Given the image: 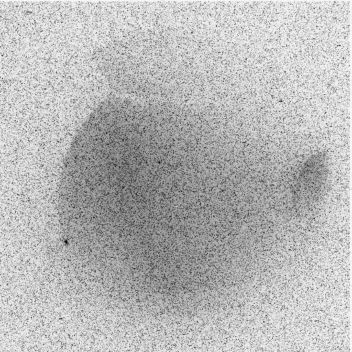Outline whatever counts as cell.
<instances>
[{"label":"cell","mask_w":352,"mask_h":352,"mask_svg":"<svg viewBox=\"0 0 352 352\" xmlns=\"http://www.w3.org/2000/svg\"><path fill=\"white\" fill-rule=\"evenodd\" d=\"M329 164L324 152L308 158L298 170L294 184L297 200H315L323 192L328 182Z\"/></svg>","instance_id":"obj_1"}]
</instances>
